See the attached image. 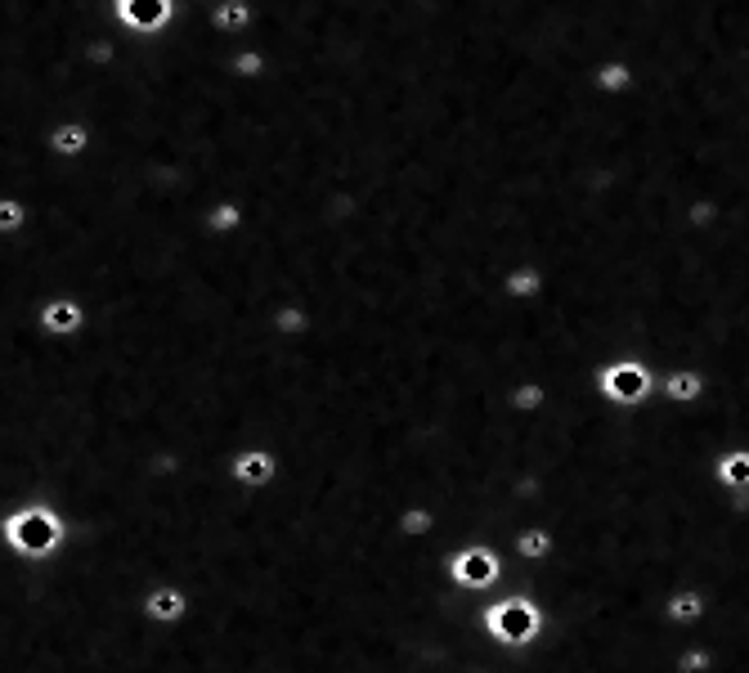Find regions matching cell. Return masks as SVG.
I'll return each mask as SVG.
<instances>
[{
  "label": "cell",
  "instance_id": "obj_1",
  "mask_svg": "<svg viewBox=\"0 0 749 673\" xmlns=\"http://www.w3.org/2000/svg\"><path fill=\"white\" fill-rule=\"evenodd\" d=\"M485 629H489V638L507 642V647H521V642H530L534 633H539V611H534L525 597H512V602H503V606H489Z\"/></svg>",
  "mask_w": 749,
  "mask_h": 673
},
{
  "label": "cell",
  "instance_id": "obj_2",
  "mask_svg": "<svg viewBox=\"0 0 749 673\" xmlns=\"http://www.w3.org/2000/svg\"><path fill=\"white\" fill-rule=\"evenodd\" d=\"M5 539L14 543L18 552H45L59 543V521H54V512H45V507H27V512L5 521Z\"/></svg>",
  "mask_w": 749,
  "mask_h": 673
},
{
  "label": "cell",
  "instance_id": "obj_3",
  "mask_svg": "<svg viewBox=\"0 0 749 673\" xmlns=\"http://www.w3.org/2000/svg\"><path fill=\"white\" fill-rule=\"evenodd\" d=\"M601 391H606L615 404H637L646 391H651V373H646V364L601 368Z\"/></svg>",
  "mask_w": 749,
  "mask_h": 673
},
{
  "label": "cell",
  "instance_id": "obj_4",
  "mask_svg": "<svg viewBox=\"0 0 749 673\" xmlns=\"http://www.w3.org/2000/svg\"><path fill=\"white\" fill-rule=\"evenodd\" d=\"M449 575H453V584H462V588H485L489 579L498 575V561H494V552H489V548H467V552L453 557Z\"/></svg>",
  "mask_w": 749,
  "mask_h": 673
},
{
  "label": "cell",
  "instance_id": "obj_5",
  "mask_svg": "<svg viewBox=\"0 0 749 673\" xmlns=\"http://www.w3.org/2000/svg\"><path fill=\"white\" fill-rule=\"evenodd\" d=\"M117 18L135 32H157L171 18V0H117Z\"/></svg>",
  "mask_w": 749,
  "mask_h": 673
},
{
  "label": "cell",
  "instance_id": "obj_6",
  "mask_svg": "<svg viewBox=\"0 0 749 673\" xmlns=\"http://www.w3.org/2000/svg\"><path fill=\"white\" fill-rule=\"evenodd\" d=\"M274 476V458L265 449H247V454L234 458V481L238 485H270Z\"/></svg>",
  "mask_w": 749,
  "mask_h": 673
},
{
  "label": "cell",
  "instance_id": "obj_7",
  "mask_svg": "<svg viewBox=\"0 0 749 673\" xmlns=\"http://www.w3.org/2000/svg\"><path fill=\"white\" fill-rule=\"evenodd\" d=\"M41 328L54 337H72L81 328V306L77 301H50V306L41 310Z\"/></svg>",
  "mask_w": 749,
  "mask_h": 673
},
{
  "label": "cell",
  "instance_id": "obj_8",
  "mask_svg": "<svg viewBox=\"0 0 749 673\" xmlns=\"http://www.w3.org/2000/svg\"><path fill=\"white\" fill-rule=\"evenodd\" d=\"M144 615L157 624H171L184 615V593L180 588H157V593H149V602H144Z\"/></svg>",
  "mask_w": 749,
  "mask_h": 673
},
{
  "label": "cell",
  "instance_id": "obj_9",
  "mask_svg": "<svg viewBox=\"0 0 749 673\" xmlns=\"http://www.w3.org/2000/svg\"><path fill=\"white\" fill-rule=\"evenodd\" d=\"M664 615H669L673 624H691L705 615V593H696V588H682V593L669 597V606H664Z\"/></svg>",
  "mask_w": 749,
  "mask_h": 673
},
{
  "label": "cell",
  "instance_id": "obj_10",
  "mask_svg": "<svg viewBox=\"0 0 749 673\" xmlns=\"http://www.w3.org/2000/svg\"><path fill=\"white\" fill-rule=\"evenodd\" d=\"M86 144H90V131H86L81 122H63L59 131L50 135V149L59 153V158H77V153L86 149Z\"/></svg>",
  "mask_w": 749,
  "mask_h": 673
},
{
  "label": "cell",
  "instance_id": "obj_11",
  "mask_svg": "<svg viewBox=\"0 0 749 673\" xmlns=\"http://www.w3.org/2000/svg\"><path fill=\"white\" fill-rule=\"evenodd\" d=\"M718 481L732 485V490L749 485V454H727L723 463H718Z\"/></svg>",
  "mask_w": 749,
  "mask_h": 673
},
{
  "label": "cell",
  "instance_id": "obj_12",
  "mask_svg": "<svg viewBox=\"0 0 749 673\" xmlns=\"http://www.w3.org/2000/svg\"><path fill=\"white\" fill-rule=\"evenodd\" d=\"M664 391H669V400H696L700 391H705V377L700 373H678V377H669V386H664Z\"/></svg>",
  "mask_w": 749,
  "mask_h": 673
},
{
  "label": "cell",
  "instance_id": "obj_13",
  "mask_svg": "<svg viewBox=\"0 0 749 673\" xmlns=\"http://www.w3.org/2000/svg\"><path fill=\"white\" fill-rule=\"evenodd\" d=\"M27 220V207L18 198H0V234H18Z\"/></svg>",
  "mask_w": 749,
  "mask_h": 673
},
{
  "label": "cell",
  "instance_id": "obj_14",
  "mask_svg": "<svg viewBox=\"0 0 749 673\" xmlns=\"http://www.w3.org/2000/svg\"><path fill=\"white\" fill-rule=\"evenodd\" d=\"M548 548H552V539L543 530H525L521 539H516V552H521V557H548Z\"/></svg>",
  "mask_w": 749,
  "mask_h": 673
},
{
  "label": "cell",
  "instance_id": "obj_15",
  "mask_svg": "<svg viewBox=\"0 0 749 673\" xmlns=\"http://www.w3.org/2000/svg\"><path fill=\"white\" fill-rule=\"evenodd\" d=\"M714 660H709V651H691V656L678 660V673H705Z\"/></svg>",
  "mask_w": 749,
  "mask_h": 673
},
{
  "label": "cell",
  "instance_id": "obj_16",
  "mask_svg": "<svg viewBox=\"0 0 749 673\" xmlns=\"http://www.w3.org/2000/svg\"><path fill=\"white\" fill-rule=\"evenodd\" d=\"M400 525H404L409 534H427V530H431V512H409Z\"/></svg>",
  "mask_w": 749,
  "mask_h": 673
},
{
  "label": "cell",
  "instance_id": "obj_17",
  "mask_svg": "<svg viewBox=\"0 0 749 673\" xmlns=\"http://www.w3.org/2000/svg\"><path fill=\"white\" fill-rule=\"evenodd\" d=\"M539 400H543L539 386H525V391H516V409H534Z\"/></svg>",
  "mask_w": 749,
  "mask_h": 673
},
{
  "label": "cell",
  "instance_id": "obj_18",
  "mask_svg": "<svg viewBox=\"0 0 749 673\" xmlns=\"http://www.w3.org/2000/svg\"><path fill=\"white\" fill-rule=\"evenodd\" d=\"M216 23H225V27H234V23H243V5H225L216 14Z\"/></svg>",
  "mask_w": 749,
  "mask_h": 673
}]
</instances>
